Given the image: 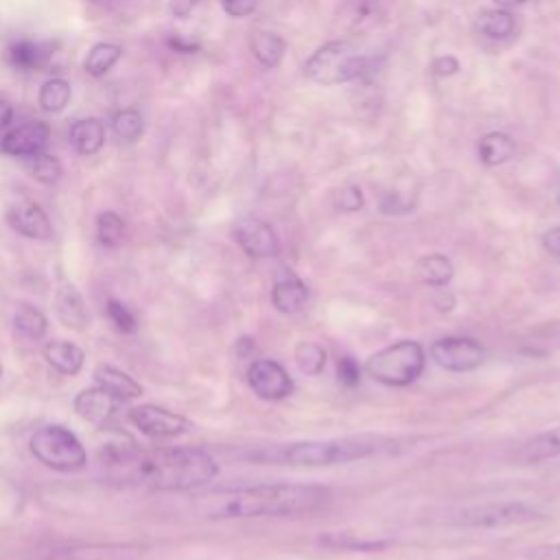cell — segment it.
Returning a JSON list of instances; mask_svg holds the SVG:
<instances>
[{
  "label": "cell",
  "instance_id": "cell-17",
  "mask_svg": "<svg viewBox=\"0 0 560 560\" xmlns=\"http://www.w3.org/2000/svg\"><path fill=\"white\" fill-rule=\"evenodd\" d=\"M306 302H308V289L298 276H293L291 271H284L276 278L271 289V304L278 313L293 315L302 311Z\"/></svg>",
  "mask_w": 560,
  "mask_h": 560
},
{
  "label": "cell",
  "instance_id": "cell-38",
  "mask_svg": "<svg viewBox=\"0 0 560 560\" xmlns=\"http://www.w3.org/2000/svg\"><path fill=\"white\" fill-rule=\"evenodd\" d=\"M258 0H221V7L228 15L232 18H245L249 13H254Z\"/></svg>",
  "mask_w": 560,
  "mask_h": 560
},
{
  "label": "cell",
  "instance_id": "cell-11",
  "mask_svg": "<svg viewBox=\"0 0 560 560\" xmlns=\"http://www.w3.org/2000/svg\"><path fill=\"white\" fill-rule=\"evenodd\" d=\"M247 383L262 400H284L295 389L289 372L273 359H256L247 368Z\"/></svg>",
  "mask_w": 560,
  "mask_h": 560
},
{
  "label": "cell",
  "instance_id": "cell-41",
  "mask_svg": "<svg viewBox=\"0 0 560 560\" xmlns=\"http://www.w3.org/2000/svg\"><path fill=\"white\" fill-rule=\"evenodd\" d=\"M529 558L532 560H560V542L536 547V549H532Z\"/></svg>",
  "mask_w": 560,
  "mask_h": 560
},
{
  "label": "cell",
  "instance_id": "cell-12",
  "mask_svg": "<svg viewBox=\"0 0 560 560\" xmlns=\"http://www.w3.org/2000/svg\"><path fill=\"white\" fill-rule=\"evenodd\" d=\"M241 249L252 258H269L280 252V241L269 223L256 217H243L232 230Z\"/></svg>",
  "mask_w": 560,
  "mask_h": 560
},
{
  "label": "cell",
  "instance_id": "cell-10",
  "mask_svg": "<svg viewBox=\"0 0 560 560\" xmlns=\"http://www.w3.org/2000/svg\"><path fill=\"white\" fill-rule=\"evenodd\" d=\"M144 553L136 542H81L68 547H55L35 560H138Z\"/></svg>",
  "mask_w": 560,
  "mask_h": 560
},
{
  "label": "cell",
  "instance_id": "cell-29",
  "mask_svg": "<svg viewBox=\"0 0 560 560\" xmlns=\"http://www.w3.org/2000/svg\"><path fill=\"white\" fill-rule=\"evenodd\" d=\"M122 48L118 44L112 42H98L90 48L88 57H85V72L92 77H103L112 70V66L118 61Z\"/></svg>",
  "mask_w": 560,
  "mask_h": 560
},
{
  "label": "cell",
  "instance_id": "cell-32",
  "mask_svg": "<svg viewBox=\"0 0 560 560\" xmlns=\"http://www.w3.org/2000/svg\"><path fill=\"white\" fill-rule=\"evenodd\" d=\"M293 357H295V363H298L300 372H304L306 376L322 374V370L326 365V350L315 341L298 343Z\"/></svg>",
  "mask_w": 560,
  "mask_h": 560
},
{
  "label": "cell",
  "instance_id": "cell-28",
  "mask_svg": "<svg viewBox=\"0 0 560 560\" xmlns=\"http://www.w3.org/2000/svg\"><path fill=\"white\" fill-rule=\"evenodd\" d=\"M70 96H72V90H70V83L61 77H52L48 79L42 88H39V94H37V101H39V107L44 112H50V114H57L61 109H66V105L70 103Z\"/></svg>",
  "mask_w": 560,
  "mask_h": 560
},
{
  "label": "cell",
  "instance_id": "cell-37",
  "mask_svg": "<svg viewBox=\"0 0 560 560\" xmlns=\"http://www.w3.org/2000/svg\"><path fill=\"white\" fill-rule=\"evenodd\" d=\"M337 381L346 387H357L361 383V368L352 357H348V354L339 357V361H337Z\"/></svg>",
  "mask_w": 560,
  "mask_h": 560
},
{
  "label": "cell",
  "instance_id": "cell-44",
  "mask_svg": "<svg viewBox=\"0 0 560 560\" xmlns=\"http://www.w3.org/2000/svg\"><path fill=\"white\" fill-rule=\"evenodd\" d=\"M168 46H171V48H175L177 52H192V50H197V44H188V42H182L179 37H175V39H168Z\"/></svg>",
  "mask_w": 560,
  "mask_h": 560
},
{
  "label": "cell",
  "instance_id": "cell-36",
  "mask_svg": "<svg viewBox=\"0 0 560 560\" xmlns=\"http://www.w3.org/2000/svg\"><path fill=\"white\" fill-rule=\"evenodd\" d=\"M332 203L337 210H343V212H354L359 208H363V192L359 186H343L339 188L335 195H332Z\"/></svg>",
  "mask_w": 560,
  "mask_h": 560
},
{
  "label": "cell",
  "instance_id": "cell-35",
  "mask_svg": "<svg viewBox=\"0 0 560 560\" xmlns=\"http://www.w3.org/2000/svg\"><path fill=\"white\" fill-rule=\"evenodd\" d=\"M107 317L120 332H133L138 328L136 315L118 300H107Z\"/></svg>",
  "mask_w": 560,
  "mask_h": 560
},
{
  "label": "cell",
  "instance_id": "cell-46",
  "mask_svg": "<svg viewBox=\"0 0 560 560\" xmlns=\"http://www.w3.org/2000/svg\"><path fill=\"white\" fill-rule=\"evenodd\" d=\"M92 2H96V4H109L112 0H92Z\"/></svg>",
  "mask_w": 560,
  "mask_h": 560
},
{
  "label": "cell",
  "instance_id": "cell-7",
  "mask_svg": "<svg viewBox=\"0 0 560 560\" xmlns=\"http://www.w3.org/2000/svg\"><path fill=\"white\" fill-rule=\"evenodd\" d=\"M542 512L525 501H488L462 508L453 523L459 527H510V525H525L540 521Z\"/></svg>",
  "mask_w": 560,
  "mask_h": 560
},
{
  "label": "cell",
  "instance_id": "cell-1",
  "mask_svg": "<svg viewBox=\"0 0 560 560\" xmlns=\"http://www.w3.org/2000/svg\"><path fill=\"white\" fill-rule=\"evenodd\" d=\"M98 466L114 486L158 492L192 490L219 472L214 457L199 446L136 448L109 444L98 453Z\"/></svg>",
  "mask_w": 560,
  "mask_h": 560
},
{
  "label": "cell",
  "instance_id": "cell-26",
  "mask_svg": "<svg viewBox=\"0 0 560 560\" xmlns=\"http://www.w3.org/2000/svg\"><path fill=\"white\" fill-rule=\"evenodd\" d=\"M514 15L505 9H486L477 15L475 20V28L492 39H505L514 33Z\"/></svg>",
  "mask_w": 560,
  "mask_h": 560
},
{
  "label": "cell",
  "instance_id": "cell-33",
  "mask_svg": "<svg viewBox=\"0 0 560 560\" xmlns=\"http://www.w3.org/2000/svg\"><path fill=\"white\" fill-rule=\"evenodd\" d=\"M112 127H114V133L125 140V142H133L140 138L142 129H144V122H142V116L140 112L136 109H120L114 114V120H112Z\"/></svg>",
  "mask_w": 560,
  "mask_h": 560
},
{
  "label": "cell",
  "instance_id": "cell-2",
  "mask_svg": "<svg viewBox=\"0 0 560 560\" xmlns=\"http://www.w3.org/2000/svg\"><path fill=\"white\" fill-rule=\"evenodd\" d=\"M332 492L313 483H260L221 490L199 497V512L206 518H254L295 516L324 508Z\"/></svg>",
  "mask_w": 560,
  "mask_h": 560
},
{
  "label": "cell",
  "instance_id": "cell-24",
  "mask_svg": "<svg viewBox=\"0 0 560 560\" xmlns=\"http://www.w3.org/2000/svg\"><path fill=\"white\" fill-rule=\"evenodd\" d=\"M477 151H479V160L486 166H499L514 155L516 144L510 136H505L501 131H490L479 140Z\"/></svg>",
  "mask_w": 560,
  "mask_h": 560
},
{
  "label": "cell",
  "instance_id": "cell-23",
  "mask_svg": "<svg viewBox=\"0 0 560 560\" xmlns=\"http://www.w3.org/2000/svg\"><path fill=\"white\" fill-rule=\"evenodd\" d=\"M44 357L46 361L61 374H77L81 368H83V361H85V352L72 343V341H50L46 348H44Z\"/></svg>",
  "mask_w": 560,
  "mask_h": 560
},
{
  "label": "cell",
  "instance_id": "cell-3",
  "mask_svg": "<svg viewBox=\"0 0 560 560\" xmlns=\"http://www.w3.org/2000/svg\"><path fill=\"white\" fill-rule=\"evenodd\" d=\"M398 442L385 435H346L328 440H306L260 446L247 453V459L262 464L282 466H335L354 459H365L372 455H383L396 451Z\"/></svg>",
  "mask_w": 560,
  "mask_h": 560
},
{
  "label": "cell",
  "instance_id": "cell-6",
  "mask_svg": "<svg viewBox=\"0 0 560 560\" xmlns=\"http://www.w3.org/2000/svg\"><path fill=\"white\" fill-rule=\"evenodd\" d=\"M31 453L46 466L59 472H72V470H81L88 462L85 448L79 442V438L61 427V424H46L39 427L33 435H31Z\"/></svg>",
  "mask_w": 560,
  "mask_h": 560
},
{
  "label": "cell",
  "instance_id": "cell-30",
  "mask_svg": "<svg viewBox=\"0 0 560 560\" xmlns=\"http://www.w3.org/2000/svg\"><path fill=\"white\" fill-rule=\"evenodd\" d=\"M24 166L42 184H55V182H59V177L63 173L61 162L55 155H48L44 151L24 158Z\"/></svg>",
  "mask_w": 560,
  "mask_h": 560
},
{
  "label": "cell",
  "instance_id": "cell-34",
  "mask_svg": "<svg viewBox=\"0 0 560 560\" xmlns=\"http://www.w3.org/2000/svg\"><path fill=\"white\" fill-rule=\"evenodd\" d=\"M324 545L337 547V549H359V551H376L387 547L385 540H357L350 534H326L319 538Z\"/></svg>",
  "mask_w": 560,
  "mask_h": 560
},
{
  "label": "cell",
  "instance_id": "cell-47",
  "mask_svg": "<svg viewBox=\"0 0 560 560\" xmlns=\"http://www.w3.org/2000/svg\"><path fill=\"white\" fill-rule=\"evenodd\" d=\"M0 374H2V365H0Z\"/></svg>",
  "mask_w": 560,
  "mask_h": 560
},
{
  "label": "cell",
  "instance_id": "cell-9",
  "mask_svg": "<svg viewBox=\"0 0 560 560\" xmlns=\"http://www.w3.org/2000/svg\"><path fill=\"white\" fill-rule=\"evenodd\" d=\"M129 422L144 435L155 440L177 438L192 429V422L175 411H168L158 405H140L129 409Z\"/></svg>",
  "mask_w": 560,
  "mask_h": 560
},
{
  "label": "cell",
  "instance_id": "cell-13",
  "mask_svg": "<svg viewBox=\"0 0 560 560\" xmlns=\"http://www.w3.org/2000/svg\"><path fill=\"white\" fill-rule=\"evenodd\" d=\"M50 140V127L44 120H28L0 140V149L15 158H28L33 153L44 151Z\"/></svg>",
  "mask_w": 560,
  "mask_h": 560
},
{
  "label": "cell",
  "instance_id": "cell-18",
  "mask_svg": "<svg viewBox=\"0 0 560 560\" xmlns=\"http://www.w3.org/2000/svg\"><path fill=\"white\" fill-rule=\"evenodd\" d=\"M55 313L59 322L72 330H83L88 324L85 300L72 282H61L55 293Z\"/></svg>",
  "mask_w": 560,
  "mask_h": 560
},
{
  "label": "cell",
  "instance_id": "cell-40",
  "mask_svg": "<svg viewBox=\"0 0 560 560\" xmlns=\"http://www.w3.org/2000/svg\"><path fill=\"white\" fill-rule=\"evenodd\" d=\"M542 247L551 256H560V225H556L542 234Z\"/></svg>",
  "mask_w": 560,
  "mask_h": 560
},
{
  "label": "cell",
  "instance_id": "cell-21",
  "mask_svg": "<svg viewBox=\"0 0 560 560\" xmlns=\"http://www.w3.org/2000/svg\"><path fill=\"white\" fill-rule=\"evenodd\" d=\"M553 457H560V427L534 435L532 440L521 444L514 455V459L521 464H538Z\"/></svg>",
  "mask_w": 560,
  "mask_h": 560
},
{
  "label": "cell",
  "instance_id": "cell-45",
  "mask_svg": "<svg viewBox=\"0 0 560 560\" xmlns=\"http://www.w3.org/2000/svg\"><path fill=\"white\" fill-rule=\"evenodd\" d=\"M494 2H499L501 7H514V4H523L525 0H494Z\"/></svg>",
  "mask_w": 560,
  "mask_h": 560
},
{
  "label": "cell",
  "instance_id": "cell-42",
  "mask_svg": "<svg viewBox=\"0 0 560 560\" xmlns=\"http://www.w3.org/2000/svg\"><path fill=\"white\" fill-rule=\"evenodd\" d=\"M199 0H171L168 9L175 18H188L192 13V9L197 7Z\"/></svg>",
  "mask_w": 560,
  "mask_h": 560
},
{
  "label": "cell",
  "instance_id": "cell-14",
  "mask_svg": "<svg viewBox=\"0 0 560 560\" xmlns=\"http://www.w3.org/2000/svg\"><path fill=\"white\" fill-rule=\"evenodd\" d=\"M9 225L26 238L46 241L52 234V225L48 214L33 201H18L7 210Z\"/></svg>",
  "mask_w": 560,
  "mask_h": 560
},
{
  "label": "cell",
  "instance_id": "cell-16",
  "mask_svg": "<svg viewBox=\"0 0 560 560\" xmlns=\"http://www.w3.org/2000/svg\"><path fill=\"white\" fill-rule=\"evenodd\" d=\"M55 44L39 39H15L9 44L4 57L15 70H42L52 59Z\"/></svg>",
  "mask_w": 560,
  "mask_h": 560
},
{
  "label": "cell",
  "instance_id": "cell-25",
  "mask_svg": "<svg viewBox=\"0 0 560 560\" xmlns=\"http://www.w3.org/2000/svg\"><path fill=\"white\" fill-rule=\"evenodd\" d=\"M287 50V42L273 31H258L252 39V52L265 68L280 66Z\"/></svg>",
  "mask_w": 560,
  "mask_h": 560
},
{
  "label": "cell",
  "instance_id": "cell-27",
  "mask_svg": "<svg viewBox=\"0 0 560 560\" xmlns=\"http://www.w3.org/2000/svg\"><path fill=\"white\" fill-rule=\"evenodd\" d=\"M13 328L24 337V339H31V341H37L46 335L48 330V319L46 315L31 306V304H20L13 313Z\"/></svg>",
  "mask_w": 560,
  "mask_h": 560
},
{
  "label": "cell",
  "instance_id": "cell-15",
  "mask_svg": "<svg viewBox=\"0 0 560 560\" xmlns=\"http://www.w3.org/2000/svg\"><path fill=\"white\" fill-rule=\"evenodd\" d=\"M122 400L114 398L109 392H105L103 387H90V389H83L77 394L74 398V411L79 418L92 422V424H98V427H105L118 411Z\"/></svg>",
  "mask_w": 560,
  "mask_h": 560
},
{
  "label": "cell",
  "instance_id": "cell-43",
  "mask_svg": "<svg viewBox=\"0 0 560 560\" xmlns=\"http://www.w3.org/2000/svg\"><path fill=\"white\" fill-rule=\"evenodd\" d=\"M11 118H13V109H11V105H9L7 101H2V98H0V129H2V127H7V125L11 122Z\"/></svg>",
  "mask_w": 560,
  "mask_h": 560
},
{
  "label": "cell",
  "instance_id": "cell-4",
  "mask_svg": "<svg viewBox=\"0 0 560 560\" xmlns=\"http://www.w3.org/2000/svg\"><path fill=\"white\" fill-rule=\"evenodd\" d=\"M427 354L418 341L400 339L378 352H374L363 370L376 383L387 387H405L411 385L424 370Z\"/></svg>",
  "mask_w": 560,
  "mask_h": 560
},
{
  "label": "cell",
  "instance_id": "cell-8",
  "mask_svg": "<svg viewBox=\"0 0 560 560\" xmlns=\"http://www.w3.org/2000/svg\"><path fill=\"white\" fill-rule=\"evenodd\" d=\"M431 359L448 372H470L486 361V350L470 337H442L429 348Z\"/></svg>",
  "mask_w": 560,
  "mask_h": 560
},
{
  "label": "cell",
  "instance_id": "cell-5",
  "mask_svg": "<svg viewBox=\"0 0 560 560\" xmlns=\"http://www.w3.org/2000/svg\"><path fill=\"white\" fill-rule=\"evenodd\" d=\"M365 70V57L343 39L319 46L304 63V74L319 85H341Z\"/></svg>",
  "mask_w": 560,
  "mask_h": 560
},
{
  "label": "cell",
  "instance_id": "cell-22",
  "mask_svg": "<svg viewBox=\"0 0 560 560\" xmlns=\"http://www.w3.org/2000/svg\"><path fill=\"white\" fill-rule=\"evenodd\" d=\"M413 276L427 287H446L455 276V267L444 254H424L418 258Z\"/></svg>",
  "mask_w": 560,
  "mask_h": 560
},
{
  "label": "cell",
  "instance_id": "cell-20",
  "mask_svg": "<svg viewBox=\"0 0 560 560\" xmlns=\"http://www.w3.org/2000/svg\"><path fill=\"white\" fill-rule=\"evenodd\" d=\"M94 381L98 387H103L118 400H131L142 394V385L133 376L114 365H98L94 370Z\"/></svg>",
  "mask_w": 560,
  "mask_h": 560
},
{
  "label": "cell",
  "instance_id": "cell-31",
  "mask_svg": "<svg viewBox=\"0 0 560 560\" xmlns=\"http://www.w3.org/2000/svg\"><path fill=\"white\" fill-rule=\"evenodd\" d=\"M96 236L98 243L105 247H120L125 241V221L112 210L101 212L96 217Z\"/></svg>",
  "mask_w": 560,
  "mask_h": 560
},
{
  "label": "cell",
  "instance_id": "cell-19",
  "mask_svg": "<svg viewBox=\"0 0 560 560\" xmlns=\"http://www.w3.org/2000/svg\"><path fill=\"white\" fill-rule=\"evenodd\" d=\"M68 138H70V144L74 147L77 153L94 155L105 144V125L96 116L79 118V120L72 122Z\"/></svg>",
  "mask_w": 560,
  "mask_h": 560
},
{
  "label": "cell",
  "instance_id": "cell-39",
  "mask_svg": "<svg viewBox=\"0 0 560 560\" xmlns=\"http://www.w3.org/2000/svg\"><path fill=\"white\" fill-rule=\"evenodd\" d=\"M457 70H459V61L453 55H442V57L433 59V63H431V72L435 77H451Z\"/></svg>",
  "mask_w": 560,
  "mask_h": 560
}]
</instances>
